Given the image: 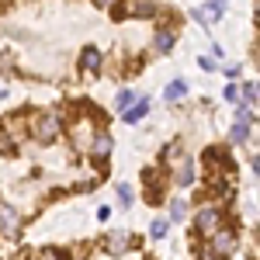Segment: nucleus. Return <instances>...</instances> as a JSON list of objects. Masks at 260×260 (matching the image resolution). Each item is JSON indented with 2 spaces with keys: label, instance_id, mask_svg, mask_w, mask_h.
I'll return each mask as SVG.
<instances>
[{
  "label": "nucleus",
  "instance_id": "nucleus-27",
  "mask_svg": "<svg viewBox=\"0 0 260 260\" xmlns=\"http://www.w3.org/2000/svg\"><path fill=\"white\" fill-rule=\"evenodd\" d=\"M219 260H222V257H219Z\"/></svg>",
  "mask_w": 260,
  "mask_h": 260
},
{
  "label": "nucleus",
  "instance_id": "nucleus-17",
  "mask_svg": "<svg viewBox=\"0 0 260 260\" xmlns=\"http://www.w3.org/2000/svg\"><path fill=\"white\" fill-rule=\"evenodd\" d=\"M167 229H170V219H153V225H149V236H153V240H163V236H167Z\"/></svg>",
  "mask_w": 260,
  "mask_h": 260
},
{
  "label": "nucleus",
  "instance_id": "nucleus-4",
  "mask_svg": "<svg viewBox=\"0 0 260 260\" xmlns=\"http://www.w3.org/2000/svg\"><path fill=\"white\" fill-rule=\"evenodd\" d=\"M212 250H215L219 257H229V253L236 250V233L225 229V225H219V229L212 233Z\"/></svg>",
  "mask_w": 260,
  "mask_h": 260
},
{
  "label": "nucleus",
  "instance_id": "nucleus-19",
  "mask_svg": "<svg viewBox=\"0 0 260 260\" xmlns=\"http://www.w3.org/2000/svg\"><path fill=\"white\" fill-rule=\"evenodd\" d=\"M132 101H136V94H132V90H121L118 98H115V108H118V111H125V108H128Z\"/></svg>",
  "mask_w": 260,
  "mask_h": 260
},
{
  "label": "nucleus",
  "instance_id": "nucleus-21",
  "mask_svg": "<svg viewBox=\"0 0 260 260\" xmlns=\"http://www.w3.org/2000/svg\"><path fill=\"white\" fill-rule=\"evenodd\" d=\"M0 149H4V153H7V156H11V153H18V146H14V142H11V136H7V132H4V128H0Z\"/></svg>",
  "mask_w": 260,
  "mask_h": 260
},
{
  "label": "nucleus",
  "instance_id": "nucleus-24",
  "mask_svg": "<svg viewBox=\"0 0 260 260\" xmlns=\"http://www.w3.org/2000/svg\"><path fill=\"white\" fill-rule=\"evenodd\" d=\"M201 70H208V73H212V70H215V59H212V56H201Z\"/></svg>",
  "mask_w": 260,
  "mask_h": 260
},
{
  "label": "nucleus",
  "instance_id": "nucleus-18",
  "mask_svg": "<svg viewBox=\"0 0 260 260\" xmlns=\"http://www.w3.org/2000/svg\"><path fill=\"white\" fill-rule=\"evenodd\" d=\"M253 118H257V115H253V108H250V104H240V108H236V121H243V125H250Z\"/></svg>",
  "mask_w": 260,
  "mask_h": 260
},
{
  "label": "nucleus",
  "instance_id": "nucleus-14",
  "mask_svg": "<svg viewBox=\"0 0 260 260\" xmlns=\"http://www.w3.org/2000/svg\"><path fill=\"white\" fill-rule=\"evenodd\" d=\"M240 98H243V104H250V108H257V83H253V80L240 83Z\"/></svg>",
  "mask_w": 260,
  "mask_h": 260
},
{
  "label": "nucleus",
  "instance_id": "nucleus-23",
  "mask_svg": "<svg viewBox=\"0 0 260 260\" xmlns=\"http://www.w3.org/2000/svg\"><path fill=\"white\" fill-rule=\"evenodd\" d=\"M201 260H219V253H215V250H212V246H201V253H198Z\"/></svg>",
  "mask_w": 260,
  "mask_h": 260
},
{
  "label": "nucleus",
  "instance_id": "nucleus-25",
  "mask_svg": "<svg viewBox=\"0 0 260 260\" xmlns=\"http://www.w3.org/2000/svg\"><path fill=\"white\" fill-rule=\"evenodd\" d=\"M98 219L108 222V219H111V208H104V205H101V208H98Z\"/></svg>",
  "mask_w": 260,
  "mask_h": 260
},
{
  "label": "nucleus",
  "instance_id": "nucleus-10",
  "mask_svg": "<svg viewBox=\"0 0 260 260\" xmlns=\"http://www.w3.org/2000/svg\"><path fill=\"white\" fill-rule=\"evenodd\" d=\"M194 177H198L194 163H191V160H180V163H177V170H174V180H177L180 187H191V184H194Z\"/></svg>",
  "mask_w": 260,
  "mask_h": 260
},
{
  "label": "nucleus",
  "instance_id": "nucleus-5",
  "mask_svg": "<svg viewBox=\"0 0 260 260\" xmlns=\"http://www.w3.org/2000/svg\"><path fill=\"white\" fill-rule=\"evenodd\" d=\"M222 14H225V4H222V0H208L205 7H194V11H191V18H194V21H201V24L222 21Z\"/></svg>",
  "mask_w": 260,
  "mask_h": 260
},
{
  "label": "nucleus",
  "instance_id": "nucleus-6",
  "mask_svg": "<svg viewBox=\"0 0 260 260\" xmlns=\"http://www.w3.org/2000/svg\"><path fill=\"white\" fill-rule=\"evenodd\" d=\"M101 66H104V56H101V49L87 45V49L80 52V70L87 73V77H94V73H101Z\"/></svg>",
  "mask_w": 260,
  "mask_h": 260
},
{
  "label": "nucleus",
  "instance_id": "nucleus-3",
  "mask_svg": "<svg viewBox=\"0 0 260 260\" xmlns=\"http://www.w3.org/2000/svg\"><path fill=\"white\" fill-rule=\"evenodd\" d=\"M90 156L94 160H104V156H111V149H115V139H111V132H104V128H98L94 136H90Z\"/></svg>",
  "mask_w": 260,
  "mask_h": 260
},
{
  "label": "nucleus",
  "instance_id": "nucleus-9",
  "mask_svg": "<svg viewBox=\"0 0 260 260\" xmlns=\"http://www.w3.org/2000/svg\"><path fill=\"white\" fill-rule=\"evenodd\" d=\"M146 115H149V101H146V98L132 101V104H128V108L121 111V118L128 121V125H136V121H142V118H146Z\"/></svg>",
  "mask_w": 260,
  "mask_h": 260
},
{
  "label": "nucleus",
  "instance_id": "nucleus-20",
  "mask_svg": "<svg viewBox=\"0 0 260 260\" xmlns=\"http://www.w3.org/2000/svg\"><path fill=\"white\" fill-rule=\"evenodd\" d=\"M118 201H121V208L132 205V187H128V184H118Z\"/></svg>",
  "mask_w": 260,
  "mask_h": 260
},
{
  "label": "nucleus",
  "instance_id": "nucleus-12",
  "mask_svg": "<svg viewBox=\"0 0 260 260\" xmlns=\"http://www.w3.org/2000/svg\"><path fill=\"white\" fill-rule=\"evenodd\" d=\"M174 31H170V28H160V31H156V35H153V49H156V52H163V56H167V52H170V49H174Z\"/></svg>",
  "mask_w": 260,
  "mask_h": 260
},
{
  "label": "nucleus",
  "instance_id": "nucleus-26",
  "mask_svg": "<svg viewBox=\"0 0 260 260\" xmlns=\"http://www.w3.org/2000/svg\"><path fill=\"white\" fill-rule=\"evenodd\" d=\"M94 4H98V7H115L118 0H94Z\"/></svg>",
  "mask_w": 260,
  "mask_h": 260
},
{
  "label": "nucleus",
  "instance_id": "nucleus-8",
  "mask_svg": "<svg viewBox=\"0 0 260 260\" xmlns=\"http://www.w3.org/2000/svg\"><path fill=\"white\" fill-rule=\"evenodd\" d=\"M125 14L128 18H153L156 14V0H128L125 4Z\"/></svg>",
  "mask_w": 260,
  "mask_h": 260
},
{
  "label": "nucleus",
  "instance_id": "nucleus-2",
  "mask_svg": "<svg viewBox=\"0 0 260 260\" xmlns=\"http://www.w3.org/2000/svg\"><path fill=\"white\" fill-rule=\"evenodd\" d=\"M219 225H222V212L215 208V205L201 208V212H198V219H194V229H198L201 236H212V233H215Z\"/></svg>",
  "mask_w": 260,
  "mask_h": 260
},
{
  "label": "nucleus",
  "instance_id": "nucleus-16",
  "mask_svg": "<svg viewBox=\"0 0 260 260\" xmlns=\"http://www.w3.org/2000/svg\"><path fill=\"white\" fill-rule=\"evenodd\" d=\"M229 139L236 142V146H243V142H250V125H243V121H236V125H233V132H229Z\"/></svg>",
  "mask_w": 260,
  "mask_h": 260
},
{
  "label": "nucleus",
  "instance_id": "nucleus-15",
  "mask_svg": "<svg viewBox=\"0 0 260 260\" xmlns=\"http://www.w3.org/2000/svg\"><path fill=\"white\" fill-rule=\"evenodd\" d=\"M184 219H187V201L174 198L170 201V222H184Z\"/></svg>",
  "mask_w": 260,
  "mask_h": 260
},
{
  "label": "nucleus",
  "instance_id": "nucleus-22",
  "mask_svg": "<svg viewBox=\"0 0 260 260\" xmlns=\"http://www.w3.org/2000/svg\"><path fill=\"white\" fill-rule=\"evenodd\" d=\"M225 101H240V87H236V83L225 87Z\"/></svg>",
  "mask_w": 260,
  "mask_h": 260
},
{
  "label": "nucleus",
  "instance_id": "nucleus-13",
  "mask_svg": "<svg viewBox=\"0 0 260 260\" xmlns=\"http://www.w3.org/2000/svg\"><path fill=\"white\" fill-rule=\"evenodd\" d=\"M184 94H187V80H170V83H167V90H163V101L174 104V101H180Z\"/></svg>",
  "mask_w": 260,
  "mask_h": 260
},
{
  "label": "nucleus",
  "instance_id": "nucleus-1",
  "mask_svg": "<svg viewBox=\"0 0 260 260\" xmlns=\"http://www.w3.org/2000/svg\"><path fill=\"white\" fill-rule=\"evenodd\" d=\"M62 132V121L59 115H52V111H45V115H39V118L31 121V136L39 142H56Z\"/></svg>",
  "mask_w": 260,
  "mask_h": 260
},
{
  "label": "nucleus",
  "instance_id": "nucleus-11",
  "mask_svg": "<svg viewBox=\"0 0 260 260\" xmlns=\"http://www.w3.org/2000/svg\"><path fill=\"white\" fill-rule=\"evenodd\" d=\"M0 219H4V233L7 236H18V229H21V215L11 208V205H0Z\"/></svg>",
  "mask_w": 260,
  "mask_h": 260
},
{
  "label": "nucleus",
  "instance_id": "nucleus-7",
  "mask_svg": "<svg viewBox=\"0 0 260 260\" xmlns=\"http://www.w3.org/2000/svg\"><path fill=\"white\" fill-rule=\"evenodd\" d=\"M104 246H108L111 253H125V250H132V233L115 229V233H108V236H104Z\"/></svg>",
  "mask_w": 260,
  "mask_h": 260
}]
</instances>
